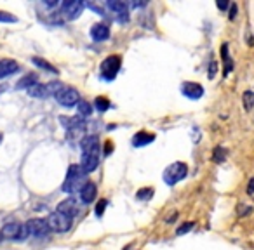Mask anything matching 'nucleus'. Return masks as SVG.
Segmentation results:
<instances>
[{
  "mask_svg": "<svg viewBox=\"0 0 254 250\" xmlns=\"http://www.w3.org/2000/svg\"><path fill=\"white\" fill-rule=\"evenodd\" d=\"M216 71H218V64L216 62H211V64H209V78H213V77L216 75Z\"/></svg>",
  "mask_w": 254,
  "mask_h": 250,
  "instance_id": "obj_29",
  "label": "nucleus"
},
{
  "mask_svg": "<svg viewBox=\"0 0 254 250\" xmlns=\"http://www.w3.org/2000/svg\"><path fill=\"white\" fill-rule=\"evenodd\" d=\"M25 226L30 236H35V238H46L51 231L46 219H30Z\"/></svg>",
  "mask_w": 254,
  "mask_h": 250,
  "instance_id": "obj_10",
  "label": "nucleus"
},
{
  "mask_svg": "<svg viewBox=\"0 0 254 250\" xmlns=\"http://www.w3.org/2000/svg\"><path fill=\"white\" fill-rule=\"evenodd\" d=\"M188 174V165L185 162H174L171 163V165L167 167L166 171H164V181H166V184H169V186H174L176 183H179V181H183L185 177H186Z\"/></svg>",
  "mask_w": 254,
  "mask_h": 250,
  "instance_id": "obj_4",
  "label": "nucleus"
},
{
  "mask_svg": "<svg viewBox=\"0 0 254 250\" xmlns=\"http://www.w3.org/2000/svg\"><path fill=\"white\" fill-rule=\"evenodd\" d=\"M247 195L254 196V177L249 181V186H247Z\"/></svg>",
  "mask_w": 254,
  "mask_h": 250,
  "instance_id": "obj_31",
  "label": "nucleus"
},
{
  "mask_svg": "<svg viewBox=\"0 0 254 250\" xmlns=\"http://www.w3.org/2000/svg\"><path fill=\"white\" fill-rule=\"evenodd\" d=\"M58 212L65 214V216H68L70 219H73L75 216H79L80 208H79V203H77L73 198H67V200H63L61 203L58 205Z\"/></svg>",
  "mask_w": 254,
  "mask_h": 250,
  "instance_id": "obj_14",
  "label": "nucleus"
},
{
  "mask_svg": "<svg viewBox=\"0 0 254 250\" xmlns=\"http://www.w3.org/2000/svg\"><path fill=\"white\" fill-rule=\"evenodd\" d=\"M94 106H96V109L100 113H104V111H108V108L112 106V103H110L108 97L100 96V97H96V101H94Z\"/></svg>",
  "mask_w": 254,
  "mask_h": 250,
  "instance_id": "obj_21",
  "label": "nucleus"
},
{
  "mask_svg": "<svg viewBox=\"0 0 254 250\" xmlns=\"http://www.w3.org/2000/svg\"><path fill=\"white\" fill-rule=\"evenodd\" d=\"M79 195H80V200H82V203H85V205L92 203V202L96 200V196H98L96 184L92 183V181H85V183H84V186L80 188Z\"/></svg>",
  "mask_w": 254,
  "mask_h": 250,
  "instance_id": "obj_13",
  "label": "nucleus"
},
{
  "mask_svg": "<svg viewBox=\"0 0 254 250\" xmlns=\"http://www.w3.org/2000/svg\"><path fill=\"white\" fill-rule=\"evenodd\" d=\"M77 109H79L80 117H91L92 115V104H89V101L80 99L79 104H77Z\"/></svg>",
  "mask_w": 254,
  "mask_h": 250,
  "instance_id": "obj_20",
  "label": "nucleus"
},
{
  "mask_svg": "<svg viewBox=\"0 0 254 250\" xmlns=\"http://www.w3.org/2000/svg\"><path fill=\"white\" fill-rule=\"evenodd\" d=\"M106 7L112 11V13L117 14V21L120 23H125V21L129 19V4H125V2H120V0H112V2H106Z\"/></svg>",
  "mask_w": 254,
  "mask_h": 250,
  "instance_id": "obj_12",
  "label": "nucleus"
},
{
  "mask_svg": "<svg viewBox=\"0 0 254 250\" xmlns=\"http://www.w3.org/2000/svg\"><path fill=\"white\" fill-rule=\"evenodd\" d=\"M106 205H108V202H106V200H100V202H98V205H96V216L98 217H101L104 214V210H106Z\"/></svg>",
  "mask_w": 254,
  "mask_h": 250,
  "instance_id": "obj_28",
  "label": "nucleus"
},
{
  "mask_svg": "<svg viewBox=\"0 0 254 250\" xmlns=\"http://www.w3.org/2000/svg\"><path fill=\"white\" fill-rule=\"evenodd\" d=\"M110 151H112V144H106V150H104V155H110Z\"/></svg>",
  "mask_w": 254,
  "mask_h": 250,
  "instance_id": "obj_33",
  "label": "nucleus"
},
{
  "mask_svg": "<svg viewBox=\"0 0 254 250\" xmlns=\"http://www.w3.org/2000/svg\"><path fill=\"white\" fill-rule=\"evenodd\" d=\"M35 83H37V73H28V75H25L23 78L17 82L16 87L17 89H26L28 91L30 87H34Z\"/></svg>",
  "mask_w": 254,
  "mask_h": 250,
  "instance_id": "obj_19",
  "label": "nucleus"
},
{
  "mask_svg": "<svg viewBox=\"0 0 254 250\" xmlns=\"http://www.w3.org/2000/svg\"><path fill=\"white\" fill-rule=\"evenodd\" d=\"M192 229H193V222H188V224L179 226V228L176 229V234H178V236H181V234L188 233V231H192Z\"/></svg>",
  "mask_w": 254,
  "mask_h": 250,
  "instance_id": "obj_27",
  "label": "nucleus"
},
{
  "mask_svg": "<svg viewBox=\"0 0 254 250\" xmlns=\"http://www.w3.org/2000/svg\"><path fill=\"white\" fill-rule=\"evenodd\" d=\"M16 71H19V62L14 59H0V78L14 75Z\"/></svg>",
  "mask_w": 254,
  "mask_h": 250,
  "instance_id": "obj_16",
  "label": "nucleus"
},
{
  "mask_svg": "<svg viewBox=\"0 0 254 250\" xmlns=\"http://www.w3.org/2000/svg\"><path fill=\"white\" fill-rule=\"evenodd\" d=\"M155 141V134L153 132H146V130H141V132L134 134L133 138V146L136 148H141V146L150 144V142Z\"/></svg>",
  "mask_w": 254,
  "mask_h": 250,
  "instance_id": "obj_17",
  "label": "nucleus"
},
{
  "mask_svg": "<svg viewBox=\"0 0 254 250\" xmlns=\"http://www.w3.org/2000/svg\"><path fill=\"white\" fill-rule=\"evenodd\" d=\"M181 92H183V96L188 97V99L197 101L204 96V87L197 82H183V85H181Z\"/></svg>",
  "mask_w": 254,
  "mask_h": 250,
  "instance_id": "obj_11",
  "label": "nucleus"
},
{
  "mask_svg": "<svg viewBox=\"0 0 254 250\" xmlns=\"http://www.w3.org/2000/svg\"><path fill=\"white\" fill-rule=\"evenodd\" d=\"M84 175H85V172L82 171V167L79 163H71L68 167L67 177H65V183H63L61 189L65 193L80 191V188L84 186Z\"/></svg>",
  "mask_w": 254,
  "mask_h": 250,
  "instance_id": "obj_2",
  "label": "nucleus"
},
{
  "mask_svg": "<svg viewBox=\"0 0 254 250\" xmlns=\"http://www.w3.org/2000/svg\"><path fill=\"white\" fill-rule=\"evenodd\" d=\"M152 196H153V189L152 188H143V189H139L136 195L137 200H150Z\"/></svg>",
  "mask_w": 254,
  "mask_h": 250,
  "instance_id": "obj_25",
  "label": "nucleus"
},
{
  "mask_svg": "<svg viewBox=\"0 0 254 250\" xmlns=\"http://www.w3.org/2000/svg\"><path fill=\"white\" fill-rule=\"evenodd\" d=\"M91 38L94 42H104L110 38V26L106 23H96L91 28Z\"/></svg>",
  "mask_w": 254,
  "mask_h": 250,
  "instance_id": "obj_15",
  "label": "nucleus"
},
{
  "mask_svg": "<svg viewBox=\"0 0 254 250\" xmlns=\"http://www.w3.org/2000/svg\"><path fill=\"white\" fill-rule=\"evenodd\" d=\"M84 7H85V4L80 2V0H67V2L61 4V11L59 13H61L63 17H67L68 21H73L82 14Z\"/></svg>",
  "mask_w": 254,
  "mask_h": 250,
  "instance_id": "obj_8",
  "label": "nucleus"
},
{
  "mask_svg": "<svg viewBox=\"0 0 254 250\" xmlns=\"http://www.w3.org/2000/svg\"><path fill=\"white\" fill-rule=\"evenodd\" d=\"M32 62H34L35 66H38V68H44L46 71H51V73H58V70H56L51 62H47L46 59H42V58H34L32 59Z\"/></svg>",
  "mask_w": 254,
  "mask_h": 250,
  "instance_id": "obj_22",
  "label": "nucleus"
},
{
  "mask_svg": "<svg viewBox=\"0 0 254 250\" xmlns=\"http://www.w3.org/2000/svg\"><path fill=\"white\" fill-rule=\"evenodd\" d=\"M120 64H122V58L119 54H112L106 59H103V62H101V66H100L101 78L106 80V82H112V80L119 75Z\"/></svg>",
  "mask_w": 254,
  "mask_h": 250,
  "instance_id": "obj_3",
  "label": "nucleus"
},
{
  "mask_svg": "<svg viewBox=\"0 0 254 250\" xmlns=\"http://www.w3.org/2000/svg\"><path fill=\"white\" fill-rule=\"evenodd\" d=\"M2 236L7 238V240H25L28 236V231H26L25 224H19V222H7V224L2 228Z\"/></svg>",
  "mask_w": 254,
  "mask_h": 250,
  "instance_id": "obj_9",
  "label": "nucleus"
},
{
  "mask_svg": "<svg viewBox=\"0 0 254 250\" xmlns=\"http://www.w3.org/2000/svg\"><path fill=\"white\" fill-rule=\"evenodd\" d=\"M218 7H220L221 11H225V9L230 7V2H218Z\"/></svg>",
  "mask_w": 254,
  "mask_h": 250,
  "instance_id": "obj_32",
  "label": "nucleus"
},
{
  "mask_svg": "<svg viewBox=\"0 0 254 250\" xmlns=\"http://www.w3.org/2000/svg\"><path fill=\"white\" fill-rule=\"evenodd\" d=\"M47 224H49V229L51 231H56V233H67L68 229L71 228V219L68 216L61 212H52L49 217L46 219Z\"/></svg>",
  "mask_w": 254,
  "mask_h": 250,
  "instance_id": "obj_6",
  "label": "nucleus"
},
{
  "mask_svg": "<svg viewBox=\"0 0 254 250\" xmlns=\"http://www.w3.org/2000/svg\"><path fill=\"white\" fill-rule=\"evenodd\" d=\"M54 97H56V101L61 104V106H65V108H71V106L79 104V101H80L79 91L73 89V87H67V85H63Z\"/></svg>",
  "mask_w": 254,
  "mask_h": 250,
  "instance_id": "obj_7",
  "label": "nucleus"
},
{
  "mask_svg": "<svg viewBox=\"0 0 254 250\" xmlns=\"http://www.w3.org/2000/svg\"><path fill=\"white\" fill-rule=\"evenodd\" d=\"M16 16H13L11 13H5V11H0V23H16Z\"/></svg>",
  "mask_w": 254,
  "mask_h": 250,
  "instance_id": "obj_26",
  "label": "nucleus"
},
{
  "mask_svg": "<svg viewBox=\"0 0 254 250\" xmlns=\"http://www.w3.org/2000/svg\"><path fill=\"white\" fill-rule=\"evenodd\" d=\"M80 148H82V160H80V167L85 174H91L100 167V156H101V148H100V139L98 136L91 134L80 141Z\"/></svg>",
  "mask_w": 254,
  "mask_h": 250,
  "instance_id": "obj_1",
  "label": "nucleus"
},
{
  "mask_svg": "<svg viewBox=\"0 0 254 250\" xmlns=\"http://www.w3.org/2000/svg\"><path fill=\"white\" fill-rule=\"evenodd\" d=\"M221 59H223V62H225V75H228L230 71L234 70V61H232V58H230V49L226 44L221 46Z\"/></svg>",
  "mask_w": 254,
  "mask_h": 250,
  "instance_id": "obj_18",
  "label": "nucleus"
},
{
  "mask_svg": "<svg viewBox=\"0 0 254 250\" xmlns=\"http://www.w3.org/2000/svg\"><path fill=\"white\" fill-rule=\"evenodd\" d=\"M237 17V4H230V19L234 21Z\"/></svg>",
  "mask_w": 254,
  "mask_h": 250,
  "instance_id": "obj_30",
  "label": "nucleus"
},
{
  "mask_svg": "<svg viewBox=\"0 0 254 250\" xmlns=\"http://www.w3.org/2000/svg\"><path fill=\"white\" fill-rule=\"evenodd\" d=\"M242 103H244V108L246 111H251L254 106V92L253 91H246L244 92V96H242Z\"/></svg>",
  "mask_w": 254,
  "mask_h": 250,
  "instance_id": "obj_23",
  "label": "nucleus"
},
{
  "mask_svg": "<svg viewBox=\"0 0 254 250\" xmlns=\"http://www.w3.org/2000/svg\"><path fill=\"white\" fill-rule=\"evenodd\" d=\"M63 87L61 82H49V83H35L34 87L28 89V94L35 99H46L49 96H56L58 91Z\"/></svg>",
  "mask_w": 254,
  "mask_h": 250,
  "instance_id": "obj_5",
  "label": "nucleus"
},
{
  "mask_svg": "<svg viewBox=\"0 0 254 250\" xmlns=\"http://www.w3.org/2000/svg\"><path fill=\"white\" fill-rule=\"evenodd\" d=\"M226 150L225 148H221V146H218V148H214V151H213V160L216 163H221V162H225V158H226Z\"/></svg>",
  "mask_w": 254,
  "mask_h": 250,
  "instance_id": "obj_24",
  "label": "nucleus"
}]
</instances>
